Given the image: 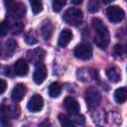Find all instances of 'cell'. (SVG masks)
Wrapping results in <instances>:
<instances>
[{
	"label": "cell",
	"instance_id": "cell-29",
	"mask_svg": "<svg viewBox=\"0 0 127 127\" xmlns=\"http://www.w3.org/2000/svg\"><path fill=\"white\" fill-rule=\"evenodd\" d=\"M114 0H102V2L104 3V4H109V3H111V2H113Z\"/></svg>",
	"mask_w": 127,
	"mask_h": 127
},
{
	"label": "cell",
	"instance_id": "cell-28",
	"mask_svg": "<svg viewBox=\"0 0 127 127\" xmlns=\"http://www.w3.org/2000/svg\"><path fill=\"white\" fill-rule=\"evenodd\" d=\"M74 5H79V4H81L82 3V1L83 0H70Z\"/></svg>",
	"mask_w": 127,
	"mask_h": 127
},
{
	"label": "cell",
	"instance_id": "cell-15",
	"mask_svg": "<svg viewBox=\"0 0 127 127\" xmlns=\"http://www.w3.org/2000/svg\"><path fill=\"white\" fill-rule=\"evenodd\" d=\"M62 92V86L58 82H53L49 86V95L53 98L58 97Z\"/></svg>",
	"mask_w": 127,
	"mask_h": 127
},
{
	"label": "cell",
	"instance_id": "cell-19",
	"mask_svg": "<svg viewBox=\"0 0 127 127\" xmlns=\"http://www.w3.org/2000/svg\"><path fill=\"white\" fill-rule=\"evenodd\" d=\"M58 119L61 123L62 126H64V127H69V126H73L74 125V122L69 119L66 115H64V114H59L58 116Z\"/></svg>",
	"mask_w": 127,
	"mask_h": 127
},
{
	"label": "cell",
	"instance_id": "cell-27",
	"mask_svg": "<svg viewBox=\"0 0 127 127\" xmlns=\"http://www.w3.org/2000/svg\"><path fill=\"white\" fill-rule=\"evenodd\" d=\"M6 88H7V82H6V80L0 78V94L4 93L5 90H6Z\"/></svg>",
	"mask_w": 127,
	"mask_h": 127
},
{
	"label": "cell",
	"instance_id": "cell-6",
	"mask_svg": "<svg viewBox=\"0 0 127 127\" xmlns=\"http://www.w3.org/2000/svg\"><path fill=\"white\" fill-rule=\"evenodd\" d=\"M44 107V99L40 94L33 95L28 101L27 108L31 112H39Z\"/></svg>",
	"mask_w": 127,
	"mask_h": 127
},
{
	"label": "cell",
	"instance_id": "cell-8",
	"mask_svg": "<svg viewBox=\"0 0 127 127\" xmlns=\"http://www.w3.org/2000/svg\"><path fill=\"white\" fill-rule=\"evenodd\" d=\"M47 74H48V71H47L46 65L43 64H38V66L36 67V69L33 73V80L35 81V83L41 84L46 79Z\"/></svg>",
	"mask_w": 127,
	"mask_h": 127
},
{
	"label": "cell",
	"instance_id": "cell-1",
	"mask_svg": "<svg viewBox=\"0 0 127 127\" xmlns=\"http://www.w3.org/2000/svg\"><path fill=\"white\" fill-rule=\"evenodd\" d=\"M91 25L96 33L94 37V43L100 49H106L109 44V32L102 20L99 18H93L91 20Z\"/></svg>",
	"mask_w": 127,
	"mask_h": 127
},
{
	"label": "cell",
	"instance_id": "cell-2",
	"mask_svg": "<svg viewBox=\"0 0 127 127\" xmlns=\"http://www.w3.org/2000/svg\"><path fill=\"white\" fill-rule=\"evenodd\" d=\"M82 19H83L82 11L78 8H69L63 15V20L70 26L80 25L82 23Z\"/></svg>",
	"mask_w": 127,
	"mask_h": 127
},
{
	"label": "cell",
	"instance_id": "cell-7",
	"mask_svg": "<svg viewBox=\"0 0 127 127\" xmlns=\"http://www.w3.org/2000/svg\"><path fill=\"white\" fill-rule=\"evenodd\" d=\"M64 106L66 109V111H68V113H70L71 115H77L79 113V103L77 102L76 99H74L71 96H67L64 98Z\"/></svg>",
	"mask_w": 127,
	"mask_h": 127
},
{
	"label": "cell",
	"instance_id": "cell-10",
	"mask_svg": "<svg viewBox=\"0 0 127 127\" xmlns=\"http://www.w3.org/2000/svg\"><path fill=\"white\" fill-rule=\"evenodd\" d=\"M72 39V33L69 29H64L60 36H59V40H58V45L59 47H62V48H64L66 47L70 41Z\"/></svg>",
	"mask_w": 127,
	"mask_h": 127
},
{
	"label": "cell",
	"instance_id": "cell-21",
	"mask_svg": "<svg viewBox=\"0 0 127 127\" xmlns=\"http://www.w3.org/2000/svg\"><path fill=\"white\" fill-rule=\"evenodd\" d=\"M100 8V4L98 2V0H89L88 4H87V9L90 13H96L98 12Z\"/></svg>",
	"mask_w": 127,
	"mask_h": 127
},
{
	"label": "cell",
	"instance_id": "cell-23",
	"mask_svg": "<svg viewBox=\"0 0 127 127\" xmlns=\"http://www.w3.org/2000/svg\"><path fill=\"white\" fill-rule=\"evenodd\" d=\"M4 3H5V6L7 8V11L10 15L14 12L15 8L18 5V2H16V0H4Z\"/></svg>",
	"mask_w": 127,
	"mask_h": 127
},
{
	"label": "cell",
	"instance_id": "cell-5",
	"mask_svg": "<svg viewBox=\"0 0 127 127\" xmlns=\"http://www.w3.org/2000/svg\"><path fill=\"white\" fill-rule=\"evenodd\" d=\"M106 15H107L108 20L112 23L121 22L125 17L124 11L119 6H110V7H108L107 10H106Z\"/></svg>",
	"mask_w": 127,
	"mask_h": 127
},
{
	"label": "cell",
	"instance_id": "cell-9",
	"mask_svg": "<svg viewBox=\"0 0 127 127\" xmlns=\"http://www.w3.org/2000/svg\"><path fill=\"white\" fill-rule=\"evenodd\" d=\"M26 94V86L23 83H18L15 85L11 92V98L14 102H20Z\"/></svg>",
	"mask_w": 127,
	"mask_h": 127
},
{
	"label": "cell",
	"instance_id": "cell-14",
	"mask_svg": "<svg viewBox=\"0 0 127 127\" xmlns=\"http://www.w3.org/2000/svg\"><path fill=\"white\" fill-rule=\"evenodd\" d=\"M106 75L107 77L109 78L110 81L112 82H117L120 80V77H121V74H120V70L119 68L115 67V66H111L109 68L106 69Z\"/></svg>",
	"mask_w": 127,
	"mask_h": 127
},
{
	"label": "cell",
	"instance_id": "cell-24",
	"mask_svg": "<svg viewBox=\"0 0 127 127\" xmlns=\"http://www.w3.org/2000/svg\"><path fill=\"white\" fill-rule=\"evenodd\" d=\"M9 28H10V26H9V23L7 21L0 22V37H4L8 33Z\"/></svg>",
	"mask_w": 127,
	"mask_h": 127
},
{
	"label": "cell",
	"instance_id": "cell-12",
	"mask_svg": "<svg viewBox=\"0 0 127 127\" xmlns=\"http://www.w3.org/2000/svg\"><path fill=\"white\" fill-rule=\"evenodd\" d=\"M53 32H54V25H53V23L50 20H46L43 23L42 27H41V34H42L43 38L46 41L50 40L52 35H53Z\"/></svg>",
	"mask_w": 127,
	"mask_h": 127
},
{
	"label": "cell",
	"instance_id": "cell-22",
	"mask_svg": "<svg viewBox=\"0 0 127 127\" xmlns=\"http://www.w3.org/2000/svg\"><path fill=\"white\" fill-rule=\"evenodd\" d=\"M25 41H26V43L29 44V45H35V44L38 43V39H37V37H36V35L34 34L33 31H29V32L26 34V36H25Z\"/></svg>",
	"mask_w": 127,
	"mask_h": 127
},
{
	"label": "cell",
	"instance_id": "cell-20",
	"mask_svg": "<svg viewBox=\"0 0 127 127\" xmlns=\"http://www.w3.org/2000/svg\"><path fill=\"white\" fill-rule=\"evenodd\" d=\"M66 4V0H52V6L54 12H60Z\"/></svg>",
	"mask_w": 127,
	"mask_h": 127
},
{
	"label": "cell",
	"instance_id": "cell-3",
	"mask_svg": "<svg viewBox=\"0 0 127 127\" xmlns=\"http://www.w3.org/2000/svg\"><path fill=\"white\" fill-rule=\"evenodd\" d=\"M84 95H85L86 105L89 109H94L99 105V103L101 101V95H100L99 91L96 88L88 87L85 90Z\"/></svg>",
	"mask_w": 127,
	"mask_h": 127
},
{
	"label": "cell",
	"instance_id": "cell-18",
	"mask_svg": "<svg viewBox=\"0 0 127 127\" xmlns=\"http://www.w3.org/2000/svg\"><path fill=\"white\" fill-rule=\"evenodd\" d=\"M32 54L35 55V56H32V57L30 56V57H29L30 60H31L32 62H36L37 64H40V63H39L40 60L43 59L44 56H45V51L42 50V49H37V50H34V51L32 52Z\"/></svg>",
	"mask_w": 127,
	"mask_h": 127
},
{
	"label": "cell",
	"instance_id": "cell-16",
	"mask_svg": "<svg viewBox=\"0 0 127 127\" xmlns=\"http://www.w3.org/2000/svg\"><path fill=\"white\" fill-rule=\"evenodd\" d=\"M17 49V42L13 39H10L6 42V55L8 57H11L14 52Z\"/></svg>",
	"mask_w": 127,
	"mask_h": 127
},
{
	"label": "cell",
	"instance_id": "cell-17",
	"mask_svg": "<svg viewBox=\"0 0 127 127\" xmlns=\"http://www.w3.org/2000/svg\"><path fill=\"white\" fill-rule=\"evenodd\" d=\"M30 5L32 7V11L34 14H39L43 10V3L42 0H29Z\"/></svg>",
	"mask_w": 127,
	"mask_h": 127
},
{
	"label": "cell",
	"instance_id": "cell-26",
	"mask_svg": "<svg viewBox=\"0 0 127 127\" xmlns=\"http://www.w3.org/2000/svg\"><path fill=\"white\" fill-rule=\"evenodd\" d=\"M23 30V25L22 23H15L14 26L12 27V33L13 34H19Z\"/></svg>",
	"mask_w": 127,
	"mask_h": 127
},
{
	"label": "cell",
	"instance_id": "cell-13",
	"mask_svg": "<svg viewBox=\"0 0 127 127\" xmlns=\"http://www.w3.org/2000/svg\"><path fill=\"white\" fill-rule=\"evenodd\" d=\"M114 99L117 103L119 104H122L126 101L127 99V89L125 86H122V87H119L115 90L114 92Z\"/></svg>",
	"mask_w": 127,
	"mask_h": 127
},
{
	"label": "cell",
	"instance_id": "cell-11",
	"mask_svg": "<svg viewBox=\"0 0 127 127\" xmlns=\"http://www.w3.org/2000/svg\"><path fill=\"white\" fill-rule=\"evenodd\" d=\"M14 70H15V73L17 75H19V76H25V75H27V73L29 71L28 64L26 63L25 60L19 59L18 61H16L15 64H14Z\"/></svg>",
	"mask_w": 127,
	"mask_h": 127
},
{
	"label": "cell",
	"instance_id": "cell-4",
	"mask_svg": "<svg viewBox=\"0 0 127 127\" xmlns=\"http://www.w3.org/2000/svg\"><path fill=\"white\" fill-rule=\"evenodd\" d=\"M73 54H74L75 58H77L79 60L86 61L92 57V48L86 43H81L74 48Z\"/></svg>",
	"mask_w": 127,
	"mask_h": 127
},
{
	"label": "cell",
	"instance_id": "cell-25",
	"mask_svg": "<svg viewBox=\"0 0 127 127\" xmlns=\"http://www.w3.org/2000/svg\"><path fill=\"white\" fill-rule=\"evenodd\" d=\"M124 53H125V48L123 45H121V44L115 45V47H114V55L115 56H121Z\"/></svg>",
	"mask_w": 127,
	"mask_h": 127
},
{
	"label": "cell",
	"instance_id": "cell-30",
	"mask_svg": "<svg viewBox=\"0 0 127 127\" xmlns=\"http://www.w3.org/2000/svg\"><path fill=\"white\" fill-rule=\"evenodd\" d=\"M0 55H1V46H0Z\"/></svg>",
	"mask_w": 127,
	"mask_h": 127
}]
</instances>
